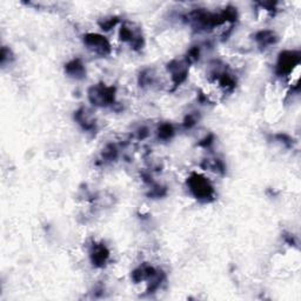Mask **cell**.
<instances>
[{
    "mask_svg": "<svg viewBox=\"0 0 301 301\" xmlns=\"http://www.w3.org/2000/svg\"><path fill=\"white\" fill-rule=\"evenodd\" d=\"M190 187H192V190L196 196H202V198H207L210 194V192H212V188H210L207 180L200 178V176H196L190 182Z\"/></svg>",
    "mask_w": 301,
    "mask_h": 301,
    "instance_id": "cell-1",
    "label": "cell"
}]
</instances>
